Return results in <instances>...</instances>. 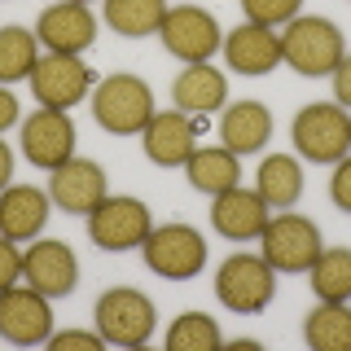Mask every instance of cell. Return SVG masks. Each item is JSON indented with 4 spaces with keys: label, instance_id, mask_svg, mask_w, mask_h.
<instances>
[{
    "label": "cell",
    "instance_id": "obj_1",
    "mask_svg": "<svg viewBox=\"0 0 351 351\" xmlns=\"http://www.w3.org/2000/svg\"><path fill=\"white\" fill-rule=\"evenodd\" d=\"M93 119L114 136H136L154 119V93L136 75H106L93 88Z\"/></svg>",
    "mask_w": 351,
    "mask_h": 351
},
{
    "label": "cell",
    "instance_id": "obj_2",
    "mask_svg": "<svg viewBox=\"0 0 351 351\" xmlns=\"http://www.w3.org/2000/svg\"><path fill=\"white\" fill-rule=\"evenodd\" d=\"M343 31L329 18H294L281 36V62L290 71L307 75V80H321L334 75V66L343 62Z\"/></svg>",
    "mask_w": 351,
    "mask_h": 351
},
{
    "label": "cell",
    "instance_id": "obj_3",
    "mask_svg": "<svg viewBox=\"0 0 351 351\" xmlns=\"http://www.w3.org/2000/svg\"><path fill=\"white\" fill-rule=\"evenodd\" d=\"M294 149L307 162H338L351 154V114L343 106H329V101H312L294 114L290 123Z\"/></svg>",
    "mask_w": 351,
    "mask_h": 351
},
{
    "label": "cell",
    "instance_id": "obj_4",
    "mask_svg": "<svg viewBox=\"0 0 351 351\" xmlns=\"http://www.w3.org/2000/svg\"><path fill=\"white\" fill-rule=\"evenodd\" d=\"M93 316H97V334H101L106 343H114V347H145L154 338V325H158L149 294L132 290V285L106 290L101 299H97Z\"/></svg>",
    "mask_w": 351,
    "mask_h": 351
},
{
    "label": "cell",
    "instance_id": "obj_5",
    "mask_svg": "<svg viewBox=\"0 0 351 351\" xmlns=\"http://www.w3.org/2000/svg\"><path fill=\"white\" fill-rule=\"evenodd\" d=\"M277 294V272L263 255H228L215 272V299L237 316H255Z\"/></svg>",
    "mask_w": 351,
    "mask_h": 351
},
{
    "label": "cell",
    "instance_id": "obj_6",
    "mask_svg": "<svg viewBox=\"0 0 351 351\" xmlns=\"http://www.w3.org/2000/svg\"><path fill=\"white\" fill-rule=\"evenodd\" d=\"M321 228L307 215L281 211L277 219H268V228L259 233V255L268 259L272 272H307L321 255Z\"/></svg>",
    "mask_w": 351,
    "mask_h": 351
},
{
    "label": "cell",
    "instance_id": "obj_7",
    "mask_svg": "<svg viewBox=\"0 0 351 351\" xmlns=\"http://www.w3.org/2000/svg\"><path fill=\"white\" fill-rule=\"evenodd\" d=\"M141 250H145V263H149L154 277H167V281H189L206 268V241L193 224L149 228Z\"/></svg>",
    "mask_w": 351,
    "mask_h": 351
},
{
    "label": "cell",
    "instance_id": "obj_8",
    "mask_svg": "<svg viewBox=\"0 0 351 351\" xmlns=\"http://www.w3.org/2000/svg\"><path fill=\"white\" fill-rule=\"evenodd\" d=\"M154 215L141 197H101V202L88 211V237L97 250H132L149 237Z\"/></svg>",
    "mask_w": 351,
    "mask_h": 351
},
{
    "label": "cell",
    "instance_id": "obj_9",
    "mask_svg": "<svg viewBox=\"0 0 351 351\" xmlns=\"http://www.w3.org/2000/svg\"><path fill=\"white\" fill-rule=\"evenodd\" d=\"M158 36H162V49H167L171 58H180L189 66L193 62H211V53L224 44V31H219L215 14H206V9H197V5L167 9Z\"/></svg>",
    "mask_w": 351,
    "mask_h": 351
},
{
    "label": "cell",
    "instance_id": "obj_10",
    "mask_svg": "<svg viewBox=\"0 0 351 351\" xmlns=\"http://www.w3.org/2000/svg\"><path fill=\"white\" fill-rule=\"evenodd\" d=\"M0 338L14 347H40L53 338V307L31 285L0 290Z\"/></svg>",
    "mask_w": 351,
    "mask_h": 351
},
{
    "label": "cell",
    "instance_id": "obj_11",
    "mask_svg": "<svg viewBox=\"0 0 351 351\" xmlns=\"http://www.w3.org/2000/svg\"><path fill=\"white\" fill-rule=\"evenodd\" d=\"M88 88H93V71H88L75 53H49V58H40L36 71H31V93L49 110L80 106L88 97Z\"/></svg>",
    "mask_w": 351,
    "mask_h": 351
},
{
    "label": "cell",
    "instance_id": "obj_12",
    "mask_svg": "<svg viewBox=\"0 0 351 351\" xmlns=\"http://www.w3.org/2000/svg\"><path fill=\"white\" fill-rule=\"evenodd\" d=\"M22 281H27L31 290H40L44 299H66V294H75V285H80V259H75V250L58 237L36 241V246H27V255H22Z\"/></svg>",
    "mask_w": 351,
    "mask_h": 351
},
{
    "label": "cell",
    "instance_id": "obj_13",
    "mask_svg": "<svg viewBox=\"0 0 351 351\" xmlns=\"http://www.w3.org/2000/svg\"><path fill=\"white\" fill-rule=\"evenodd\" d=\"M22 154H27V162H36L44 171L71 162L75 158V123H71V114H66V110L40 106L36 114L22 123Z\"/></svg>",
    "mask_w": 351,
    "mask_h": 351
},
{
    "label": "cell",
    "instance_id": "obj_14",
    "mask_svg": "<svg viewBox=\"0 0 351 351\" xmlns=\"http://www.w3.org/2000/svg\"><path fill=\"white\" fill-rule=\"evenodd\" d=\"M36 40L49 53H75V58H80L97 40V18L88 14V5H80V0H58V5H49L40 14Z\"/></svg>",
    "mask_w": 351,
    "mask_h": 351
},
{
    "label": "cell",
    "instance_id": "obj_15",
    "mask_svg": "<svg viewBox=\"0 0 351 351\" xmlns=\"http://www.w3.org/2000/svg\"><path fill=\"white\" fill-rule=\"evenodd\" d=\"M141 145H145V158L158 167H184L197 149V123L180 110H154V119L141 132Z\"/></svg>",
    "mask_w": 351,
    "mask_h": 351
},
{
    "label": "cell",
    "instance_id": "obj_16",
    "mask_svg": "<svg viewBox=\"0 0 351 351\" xmlns=\"http://www.w3.org/2000/svg\"><path fill=\"white\" fill-rule=\"evenodd\" d=\"M106 197V171L93 158H71L49 176V202L66 215H88Z\"/></svg>",
    "mask_w": 351,
    "mask_h": 351
},
{
    "label": "cell",
    "instance_id": "obj_17",
    "mask_svg": "<svg viewBox=\"0 0 351 351\" xmlns=\"http://www.w3.org/2000/svg\"><path fill=\"white\" fill-rule=\"evenodd\" d=\"M211 228H215L219 237H228V241H250V237H259L263 228H268V202H263L255 189L233 184V189L215 193V202H211Z\"/></svg>",
    "mask_w": 351,
    "mask_h": 351
},
{
    "label": "cell",
    "instance_id": "obj_18",
    "mask_svg": "<svg viewBox=\"0 0 351 351\" xmlns=\"http://www.w3.org/2000/svg\"><path fill=\"white\" fill-rule=\"evenodd\" d=\"M224 58L228 71L237 75H268L281 62V36H272V27H259V22H241L224 36Z\"/></svg>",
    "mask_w": 351,
    "mask_h": 351
},
{
    "label": "cell",
    "instance_id": "obj_19",
    "mask_svg": "<svg viewBox=\"0 0 351 351\" xmlns=\"http://www.w3.org/2000/svg\"><path fill=\"white\" fill-rule=\"evenodd\" d=\"M49 224V193L36 184H9L0 189V233L9 241H31Z\"/></svg>",
    "mask_w": 351,
    "mask_h": 351
},
{
    "label": "cell",
    "instance_id": "obj_20",
    "mask_svg": "<svg viewBox=\"0 0 351 351\" xmlns=\"http://www.w3.org/2000/svg\"><path fill=\"white\" fill-rule=\"evenodd\" d=\"M224 97H228V80L211 62L184 66L171 84V106L180 110V114H211V110L224 106Z\"/></svg>",
    "mask_w": 351,
    "mask_h": 351
},
{
    "label": "cell",
    "instance_id": "obj_21",
    "mask_svg": "<svg viewBox=\"0 0 351 351\" xmlns=\"http://www.w3.org/2000/svg\"><path fill=\"white\" fill-rule=\"evenodd\" d=\"M272 136V114L263 101H237V106H224L219 114V141L224 149H233L237 158L241 154H259Z\"/></svg>",
    "mask_w": 351,
    "mask_h": 351
},
{
    "label": "cell",
    "instance_id": "obj_22",
    "mask_svg": "<svg viewBox=\"0 0 351 351\" xmlns=\"http://www.w3.org/2000/svg\"><path fill=\"white\" fill-rule=\"evenodd\" d=\"M184 176H189V184L197 193L215 197L224 189H233L241 180V167H237V154L224 149V145H206V149H193L189 162H184Z\"/></svg>",
    "mask_w": 351,
    "mask_h": 351
},
{
    "label": "cell",
    "instance_id": "obj_23",
    "mask_svg": "<svg viewBox=\"0 0 351 351\" xmlns=\"http://www.w3.org/2000/svg\"><path fill=\"white\" fill-rule=\"evenodd\" d=\"M255 180H259L255 193L268 202V211H290V206L303 197V167H299V158H290V154L263 158Z\"/></svg>",
    "mask_w": 351,
    "mask_h": 351
},
{
    "label": "cell",
    "instance_id": "obj_24",
    "mask_svg": "<svg viewBox=\"0 0 351 351\" xmlns=\"http://www.w3.org/2000/svg\"><path fill=\"white\" fill-rule=\"evenodd\" d=\"M303 338L312 351H351V307L321 299L303 321Z\"/></svg>",
    "mask_w": 351,
    "mask_h": 351
},
{
    "label": "cell",
    "instance_id": "obj_25",
    "mask_svg": "<svg viewBox=\"0 0 351 351\" xmlns=\"http://www.w3.org/2000/svg\"><path fill=\"white\" fill-rule=\"evenodd\" d=\"M162 18H167V0H106V27L128 40L158 36Z\"/></svg>",
    "mask_w": 351,
    "mask_h": 351
},
{
    "label": "cell",
    "instance_id": "obj_26",
    "mask_svg": "<svg viewBox=\"0 0 351 351\" xmlns=\"http://www.w3.org/2000/svg\"><path fill=\"white\" fill-rule=\"evenodd\" d=\"M307 277H312L316 299H325V303H347V299H351V250H343V246L321 250V255H316V263L307 268Z\"/></svg>",
    "mask_w": 351,
    "mask_h": 351
},
{
    "label": "cell",
    "instance_id": "obj_27",
    "mask_svg": "<svg viewBox=\"0 0 351 351\" xmlns=\"http://www.w3.org/2000/svg\"><path fill=\"white\" fill-rule=\"evenodd\" d=\"M36 31L27 27H0V84H18V80H31L36 71Z\"/></svg>",
    "mask_w": 351,
    "mask_h": 351
},
{
    "label": "cell",
    "instance_id": "obj_28",
    "mask_svg": "<svg viewBox=\"0 0 351 351\" xmlns=\"http://www.w3.org/2000/svg\"><path fill=\"white\" fill-rule=\"evenodd\" d=\"M219 347H224V334L206 312H184L167 329V351H219Z\"/></svg>",
    "mask_w": 351,
    "mask_h": 351
},
{
    "label": "cell",
    "instance_id": "obj_29",
    "mask_svg": "<svg viewBox=\"0 0 351 351\" xmlns=\"http://www.w3.org/2000/svg\"><path fill=\"white\" fill-rule=\"evenodd\" d=\"M303 9V0H241V14L246 22H259V27H281V22H294Z\"/></svg>",
    "mask_w": 351,
    "mask_h": 351
},
{
    "label": "cell",
    "instance_id": "obj_30",
    "mask_svg": "<svg viewBox=\"0 0 351 351\" xmlns=\"http://www.w3.org/2000/svg\"><path fill=\"white\" fill-rule=\"evenodd\" d=\"M329 197H334L338 211L351 215V154L334 162V176H329Z\"/></svg>",
    "mask_w": 351,
    "mask_h": 351
},
{
    "label": "cell",
    "instance_id": "obj_31",
    "mask_svg": "<svg viewBox=\"0 0 351 351\" xmlns=\"http://www.w3.org/2000/svg\"><path fill=\"white\" fill-rule=\"evenodd\" d=\"M14 281H22V255L14 241L0 233V290H9Z\"/></svg>",
    "mask_w": 351,
    "mask_h": 351
},
{
    "label": "cell",
    "instance_id": "obj_32",
    "mask_svg": "<svg viewBox=\"0 0 351 351\" xmlns=\"http://www.w3.org/2000/svg\"><path fill=\"white\" fill-rule=\"evenodd\" d=\"M53 351H71V347H84V351H101L106 338L101 334H84V329H66V334H53L49 338Z\"/></svg>",
    "mask_w": 351,
    "mask_h": 351
},
{
    "label": "cell",
    "instance_id": "obj_33",
    "mask_svg": "<svg viewBox=\"0 0 351 351\" xmlns=\"http://www.w3.org/2000/svg\"><path fill=\"white\" fill-rule=\"evenodd\" d=\"M334 97H338V106H351V53H343V62L334 66Z\"/></svg>",
    "mask_w": 351,
    "mask_h": 351
},
{
    "label": "cell",
    "instance_id": "obj_34",
    "mask_svg": "<svg viewBox=\"0 0 351 351\" xmlns=\"http://www.w3.org/2000/svg\"><path fill=\"white\" fill-rule=\"evenodd\" d=\"M18 123V97L9 93V88H0V132Z\"/></svg>",
    "mask_w": 351,
    "mask_h": 351
},
{
    "label": "cell",
    "instance_id": "obj_35",
    "mask_svg": "<svg viewBox=\"0 0 351 351\" xmlns=\"http://www.w3.org/2000/svg\"><path fill=\"white\" fill-rule=\"evenodd\" d=\"M9 176H14V149L0 141V189H9Z\"/></svg>",
    "mask_w": 351,
    "mask_h": 351
},
{
    "label": "cell",
    "instance_id": "obj_36",
    "mask_svg": "<svg viewBox=\"0 0 351 351\" xmlns=\"http://www.w3.org/2000/svg\"><path fill=\"white\" fill-rule=\"evenodd\" d=\"M80 5H88V0H80Z\"/></svg>",
    "mask_w": 351,
    "mask_h": 351
}]
</instances>
